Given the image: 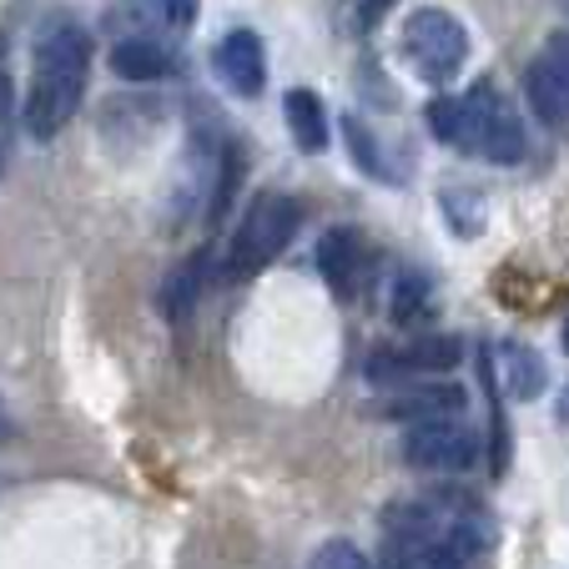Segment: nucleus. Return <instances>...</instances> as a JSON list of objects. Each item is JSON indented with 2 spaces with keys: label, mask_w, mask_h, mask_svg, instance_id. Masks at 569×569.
Segmentation results:
<instances>
[{
  "label": "nucleus",
  "mask_w": 569,
  "mask_h": 569,
  "mask_svg": "<svg viewBox=\"0 0 569 569\" xmlns=\"http://www.w3.org/2000/svg\"><path fill=\"white\" fill-rule=\"evenodd\" d=\"M565 353H569V318H565Z\"/></svg>",
  "instance_id": "b1692460"
},
{
  "label": "nucleus",
  "mask_w": 569,
  "mask_h": 569,
  "mask_svg": "<svg viewBox=\"0 0 569 569\" xmlns=\"http://www.w3.org/2000/svg\"><path fill=\"white\" fill-rule=\"evenodd\" d=\"M91 76V36L81 26H56L36 46V76L26 97V131L36 141H51L76 117Z\"/></svg>",
  "instance_id": "f257e3e1"
},
{
  "label": "nucleus",
  "mask_w": 569,
  "mask_h": 569,
  "mask_svg": "<svg viewBox=\"0 0 569 569\" xmlns=\"http://www.w3.org/2000/svg\"><path fill=\"white\" fill-rule=\"evenodd\" d=\"M469 409V388L459 383H423V388H403L398 398L383 403V419L393 423H429V419H459Z\"/></svg>",
  "instance_id": "6e6552de"
},
{
  "label": "nucleus",
  "mask_w": 569,
  "mask_h": 569,
  "mask_svg": "<svg viewBox=\"0 0 569 569\" xmlns=\"http://www.w3.org/2000/svg\"><path fill=\"white\" fill-rule=\"evenodd\" d=\"M453 111H459V121H453V147L459 151H479L495 167H509V161L525 157V127L489 81H479L469 97H453Z\"/></svg>",
  "instance_id": "7ed1b4c3"
},
{
  "label": "nucleus",
  "mask_w": 569,
  "mask_h": 569,
  "mask_svg": "<svg viewBox=\"0 0 569 569\" xmlns=\"http://www.w3.org/2000/svg\"><path fill=\"white\" fill-rule=\"evenodd\" d=\"M545 61H549V71L565 81V91H569V31H559V36H549V46H545Z\"/></svg>",
  "instance_id": "aec40b11"
},
{
  "label": "nucleus",
  "mask_w": 569,
  "mask_h": 569,
  "mask_svg": "<svg viewBox=\"0 0 569 569\" xmlns=\"http://www.w3.org/2000/svg\"><path fill=\"white\" fill-rule=\"evenodd\" d=\"M0 172H6V151H0Z\"/></svg>",
  "instance_id": "393cba45"
},
{
  "label": "nucleus",
  "mask_w": 569,
  "mask_h": 569,
  "mask_svg": "<svg viewBox=\"0 0 569 569\" xmlns=\"http://www.w3.org/2000/svg\"><path fill=\"white\" fill-rule=\"evenodd\" d=\"M11 107H16V87H11V76L0 71V117H11Z\"/></svg>",
  "instance_id": "5701e85b"
},
{
  "label": "nucleus",
  "mask_w": 569,
  "mask_h": 569,
  "mask_svg": "<svg viewBox=\"0 0 569 569\" xmlns=\"http://www.w3.org/2000/svg\"><path fill=\"white\" fill-rule=\"evenodd\" d=\"M565 6H569V0H565Z\"/></svg>",
  "instance_id": "a878e982"
},
{
  "label": "nucleus",
  "mask_w": 569,
  "mask_h": 569,
  "mask_svg": "<svg viewBox=\"0 0 569 569\" xmlns=\"http://www.w3.org/2000/svg\"><path fill=\"white\" fill-rule=\"evenodd\" d=\"M423 302H429V288H423L419 278H403V282H398V292H393V318L398 322H413L423 312Z\"/></svg>",
  "instance_id": "6ab92c4d"
},
{
  "label": "nucleus",
  "mask_w": 569,
  "mask_h": 569,
  "mask_svg": "<svg viewBox=\"0 0 569 569\" xmlns=\"http://www.w3.org/2000/svg\"><path fill=\"white\" fill-rule=\"evenodd\" d=\"M111 71L121 81H161V76L172 71V56L161 51L157 41H147V36H131V41L111 46Z\"/></svg>",
  "instance_id": "9d476101"
},
{
  "label": "nucleus",
  "mask_w": 569,
  "mask_h": 569,
  "mask_svg": "<svg viewBox=\"0 0 569 569\" xmlns=\"http://www.w3.org/2000/svg\"><path fill=\"white\" fill-rule=\"evenodd\" d=\"M443 207H449L453 232L459 237H479L483 232V202L479 197H469V207H463V192H443Z\"/></svg>",
  "instance_id": "f3484780"
},
{
  "label": "nucleus",
  "mask_w": 569,
  "mask_h": 569,
  "mask_svg": "<svg viewBox=\"0 0 569 569\" xmlns=\"http://www.w3.org/2000/svg\"><path fill=\"white\" fill-rule=\"evenodd\" d=\"M388 569H469L449 545L439 539H419V535H393L388 549Z\"/></svg>",
  "instance_id": "4468645a"
},
{
  "label": "nucleus",
  "mask_w": 569,
  "mask_h": 569,
  "mask_svg": "<svg viewBox=\"0 0 569 569\" xmlns=\"http://www.w3.org/2000/svg\"><path fill=\"white\" fill-rule=\"evenodd\" d=\"M463 363V338L453 333H439V338H419V343L398 348V353H378L368 363V383L378 388H393L403 378H423V373H449V368Z\"/></svg>",
  "instance_id": "423d86ee"
},
{
  "label": "nucleus",
  "mask_w": 569,
  "mask_h": 569,
  "mask_svg": "<svg viewBox=\"0 0 569 569\" xmlns=\"http://www.w3.org/2000/svg\"><path fill=\"white\" fill-rule=\"evenodd\" d=\"M282 111H288V131L292 141H298L308 157H318V151H328V111H322V101L312 97V91H288V101H282Z\"/></svg>",
  "instance_id": "9b49d317"
},
{
  "label": "nucleus",
  "mask_w": 569,
  "mask_h": 569,
  "mask_svg": "<svg viewBox=\"0 0 569 569\" xmlns=\"http://www.w3.org/2000/svg\"><path fill=\"white\" fill-rule=\"evenodd\" d=\"M298 222H302V212L292 197H282V192L252 197V207L242 212L232 242H227V258H222L227 278L248 282V278H258L268 262H278L282 248L292 242V232H298Z\"/></svg>",
  "instance_id": "f03ea898"
},
{
  "label": "nucleus",
  "mask_w": 569,
  "mask_h": 569,
  "mask_svg": "<svg viewBox=\"0 0 569 569\" xmlns=\"http://www.w3.org/2000/svg\"><path fill=\"white\" fill-rule=\"evenodd\" d=\"M197 6H202V0H161V16H167V26L187 31V26L197 21Z\"/></svg>",
  "instance_id": "412c9836"
},
{
  "label": "nucleus",
  "mask_w": 569,
  "mask_h": 569,
  "mask_svg": "<svg viewBox=\"0 0 569 569\" xmlns=\"http://www.w3.org/2000/svg\"><path fill=\"white\" fill-rule=\"evenodd\" d=\"M403 459L423 473H459L479 459V433L459 419L409 423V433H403Z\"/></svg>",
  "instance_id": "39448f33"
},
{
  "label": "nucleus",
  "mask_w": 569,
  "mask_h": 569,
  "mask_svg": "<svg viewBox=\"0 0 569 569\" xmlns=\"http://www.w3.org/2000/svg\"><path fill=\"white\" fill-rule=\"evenodd\" d=\"M393 6H398V0H363V6H358V26H363V31H373V26L383 21Z\"/></svg>",
  "instance_id": "4be33fe9"
},
{
  "label": "nucleus",
  "mask_w": 569,
  "mask_h": 569,
  "mask_svg": "<svg viewBox=\"0 0 569 569\" xmlns=\"http://www.w3.org/2000/svg\"><path fill=\"white\" fill-rule=\"evenodd\" d=\"M318 268H322V278H328V288H333V292H353V282H358V242H353V232H348V227L322 232Z\"/></svg>",
  "instance_id": "f8f14e48"
},
{
  "label": "nucleus",
  "mask_w": 569,
  "mask_h": 569,
  "mask_svg": "<svg viewBox=\"0 0 569 569\" xmlns=\"http://www.w3.org/2000/svg\"><path fill=\"white\" fill-rule=\"evenodd\" d=\"M212 66H217V76H222L237 97H258L262 81H268V56H262V41L252 31L222 36L217 51H212Z\"/></svg>",
  "instance_id": "0eeeda50"
},
{
  "label": "nucleus",
  "mask_w": 569,
  "mask_h": 569,
  "mask_svg": "<svg viewBox=\"0 0 569 569\" xmlns=\"http://www.w3.org/2000/svg\"><path fill=\"white\" fill-rule=\"evenodd\" d=\"M343 141H348V151H353V161H358V167H363L368 177H388L383 157H378V141H373V131H368L358 117H348V121H343Z\"/></svg>",
  "instance_id": "dca6fc26"
},
{
  "label": "nucleus",
  "mask_w": 569,
  "mask_h": 569,
  "mask_svg": "<svg viewBox=\"0 0 569 569\" xmlns=\"http://www.w3.org/2000/svg\"><path fill=\"white\" fill-rule=\"evenodd\" d=\"M499 383L509 388V398L535 403V398L549 388V368L529 343H505L499 348Z\"/></svg>",
  "instance_id": "1a4fd4ad"
},
{
  "label": "nucleus",
  "mask_w": 569,
  "mask_h": 569,
  "mask_svg": "<svg viewBox=\"0 0 569 569\" xmlns=\"http://www.w3.org/2000/svg\"><path fill=\"white\" fill-rule=\"evenodd\" d=\"M525 91H529V107L539 111V121H549V127H565L569 121V91H565V81L549 71L545 56L525 71Z\"/></svg>",
  "instance_id": "ddd939ff"
},
{
  "label": "nucleus",
  "mask_w": 569,
  "mask_h": 569,
  "mask_svg": "<svg viewBox=\"0 0 569 569\" xmlns=\"http://www.w3.org/2000/svg\"><path fill=\"white\" fill-rule=\"evenodd\" d=\"M197 288H202V258L172 268V278L161 282V312H167L172 322L187 318V312H192V302H197Z\"/></svg>",
  "instance_id": "2eb2a0df"
},
{
  "label": "nucleus",
  "mask_w": 569,
  "mask_h": 569,
  "mask_svg": "<svg viewBox=\"0 0 569 569\" xmlns=\"http://www.w3.org/2000/svg\"><path fill=\"white\" fill-rule=\"evenodd\" d=\"M403 51H409V61L419 76L449 81V76L463 66V56H469V31H463L449 11L423 6V11H413L409 26H403Z\"/></svg>",
  "instance_id": "20e7f679"
},
{
  "label": "nucleus",
  "mask_w": 569,
  "mask_h": 569,
  "mask_svg": "<svg viewBox=\"0 0 569 569\" xmlns=\"http://www.w3.org/2000/svg\"><path fill=\"white\" fill-rule=\"evenodd\" d=\"M312 569H373V565H368L363 549H353L348 539H333V545H322V549H318Z\"/></svg>",
  "instance_id": "a211bd4d"
}]
</instances>
